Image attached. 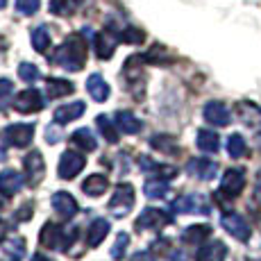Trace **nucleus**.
<instances>
[{
	"label": "nucleus",
	"mask_w": 261,
	"mask_h": 261,
	"mask_svg": "<svg viewBox=\"0 0 261 261\" xmlns=\"http://www.w3.org/2000/svg\"><path fill=\"white\" fill-rule=\"evenodd\" d=\"M87 55H89V46L84 41L82 34H71L66 41L62 43L53 55V64L66 68V71H82V66L87 64Z\"/></svg>",
	"instance_id": "f257e3e1"
},
{
	"label": "nucleus",
	"mask_w": 261,
	"mask_h": 261,
	"mask_svg": "<svg viewBox=\"0 0 261 261\" xmlns=\"http://www.w3.org/2000/svg\"><path fill=\"white\" fill-rule=\"evenodd\" d=\"M77 227H59V225L55 223H46L41 229V241L43 248H50V250H64L66 252L68 248L75 243V239H77Z\"/></svg>",
	"instance_id": "f03ea898"
},
{
	"label": "nucleus",
	"mask_w": 261,
	"mask_h": 261,
	"mask_svg": "<svg viewBox=\"0 0 261 261\" xmlns=\"http://www.w3.org/2000/svg\"><path fill=\"white\" fill-rule=\"evenodd\" d=\"M245 189V170L243 168H229L220 179V189L216 191L218 200H234Z\"/></svg>",
	"instance_id": "7ed1b4c3"
},
{
	"label": "nucleus",
	"mask_w": 261,
	"mask_h": 261,
	"mask_svg": "<svg viewBox=\"0 0 261 261\" xmlns=\"http://www.w3.org/2000/svg\"><path fill=\"white\" fill-rule=\"evenodd\" d=\"M134 207V187L132 184H118L116 191H114L112 200H109V212H112L116 218H123L132 212Z\"/></svg>",
	"instance_id": "20e7f679"
},
{
	"label": "nucleus",
	"mask_w": 261,
	"mask_h": 261,
	"mask_svg": "<svg viewBox=\"0 0 261 261\" xmlns=\"http://www.w3.org/2000/svg\"><path fill=\"white\" fill-rule=\"evenodd\" d=\"M173 223V216L168 212H164V209H143L141 216L137 218V223H134V227L141 232V229H162L166 227V225Z\"/></svg>",
	"instance_id": "39448f33"
},
{
	"label": "nucleus",
	"mask_w": 261,
	"mask_h": 261,
	"mask_svg": "<svg viewBox=\"0 0 261 261\" xmlns=\"http://www.w3.org/2000/svg\"><path fill=\"white\" fill-rule=\"evenodd\" d=\"M46 107V100L39 89H25L14 98V109L21 114H37Z\"/></svg>",
	"instance_id": "423d86ee"
},
{
	"label": "nucleus",
	"mask_w": 261,
	"mask_h": 261,
	"mask_svg": "<svg viewBox=\"0 0 261 261\" xmlns=\"http://www.w3.org/2000/svg\"><path fill=\"white\" fill-rule=\"evenodd\" d=\"M220 223H223V227L227 229V234H232L237 241H248L250 234H252V229H250V223L243 218L241 214L237 212H227L220 216Z\"/></svg>",
	"instance_id": "0eeeda50"
},
{
	"label": "nucleus",
	"mask_w": 261,
	"mask_h": 261,
	"mask_svg": "<svg viewBox=\"0 0 261 261\" xmlns=\"http://www.w3.org/2000/svg\"><path fill=\"white\" fill-rule=\"evenodd\" d=\"M173 209L177 214H209V200L200 193H187L173 202Z\"/></svg>",
	"instance_id": "6e6552de"
},
{
	"label": "nucleus",
	"mask_w": 261,
	"mask_h": 261,
	"mask_svg": "<svg viewBox=\"0 0 261 261\" xmlns=\"http://www.w3.org/2000/svg\"><path fill=\"white\" fill-rule=\"evenodd\" d=\"M32 137H34V125H30V123H14V125L5 127V139H7V143L14 145V148H25V145H30L32 143Z\"/></svg>",
	"instance_id": "1a4fd4ad"
},
{
	"label": "nucleus",
	"mask_w": 261,
	"mask_h": 261,
	"mask_svg": "<svg viewBox=\"0 0 261 261\" xmlns=\"http://www.w3.org/2000/svg\"><path fill=\"white\" fill-rule=\"evenodd\" d=\"M234 112H237L239 120L245 125V127H250L252 132L261 134V107L259 105L248 102V100H241Z\"/></svg>",
	"instance_id": "9d476101"
},
{
	"label": "nucleus",
	"mask_w": 261,
	"mask_h": 261,
	"mask_svg": "<svg viewBox=\"0 0 261 261\" xmlns=\"http://www.w3.org/2000/svg\"><path fill=\"white\" fill-rule=\"evenodd\" d=\"M87 166V157H82L80 152H71V150H66V152L62 154V159H59V166H57V173L62 179H73L75 175H80V170Z\"/></svg>",
	"instance_id": "9b49d317"
},
{
	"label": "nucleus",
	"mask_w": 261,
	"mask_h": 261,
	"mask_svg": "<svg viewBox=\"0 0 261 261\" xmlns=\"http://www.w3.org/2000/svg\"><path fill=\"white\" fill-rule=\"evenodd\" d=\"M23 168H25V173H28V184H30V187L41 184L43 173H46V164H43V157H41V152H39V150H32V152L25 154Z\"/></svg>",
	"instance_id": "f8f14e48"
},
{
	"label": "nucleus",
	"mask_w": 261,
	"mask_h": 261,
	"mask_svg": "<svg viewBox=\"0 0 261 261\" xmlns=\"http://www.w3.org/2000/svg\"><path fill=\"white\" fill-rule=\"evenodd\" d=\"M187 173L193 175V177L198 179H204V182H209V179L216 177V173H218V164L212 162V159H191V162L187 164Z\"/></svg>",
	"instance_id": "ddd939ff"
},
{
	"label": "nucleus",
	"mask_w": 261,
	"mask_h": 261,
	"mask_svg": "<svg viewBox=\"0 0 261 261\" xmlns=\"http://www.w3.org/2000/svg\"><path fill=\"white\" fill-rule=\"evenodd\" d=\"M53 209L62 216V218H73V216L77 214V200H75L71 193H66V191H57V193L53 195Z\"/></svg>",
	"instance_id": "4468645a"
},
{
	"label": "nucleus",
	"mask_w": 261,
	"mask_h": 261,
	"mask_svg": "<svg viewBox=\"0 0 261 261\" xmlns=\"http://www.w3.org/2000/svg\"><path fill=\"white\" fill-rule=\"evenodd\" d=\"M204 120L212 125H218V127H225L229 123V109L225 107V102H218V100H212V102L204 105Z\"/></svg>",
	"instance_id": "2eb2a0df"
},
{
	"label": "nucleus",
	"mask_w": 261,
	"mask_h": 261,
	"mask_svg": "<svg viewBox=\"0 0 261 261\" xmlns=\"http://www.w3.org/2000/svg\"><path fill=\"white\" fill-rule=\"evenodd\" d=\"M139 166H141L148 175H157L159 179H170V177H175V175H177V168H175V166L157 164V162H152L150 157H145V154L139 157Z\"/></svg>",
	"instance_id": "dca6fc26"
},
{
	"label": "nucleus",
	"mask_w": 261,
	"mask_h": 261,
	"mask_svg": "<svg viewBox=\"0 0 261 261\" xmlns=\"http://www.w3.org/2000/svg\"><path fill=\"white\" fill-rule=\"evenodd\" d=\"M84 109H87V105L80 102V100H75V102H68V105H62L59 109H55V123H57V125L71 123V120L82 116Z\"/></svg>",
	"instance_id": "f3484780"
},
{
	"label": "nucleus",
	"mask_w": 261,
	"mask_h": 261,
	"mask_svg": "<svg viewBox=\"0 0 261 261\" xmlns=\"http://www.w3.org/2000/svg\"><path fill=\"white\" fill-rule=\"evenodd\" d=\"M109 229H112L109 220L95 218L93 223L89 225V229H87V245H89V248H98V245L105 241V237L109 234Z\"/></svg>",
	"instance_id": "a211bd4d"
},
{
	"label": "nucleus",
	"mask_w": 261,
	"mask_h": 261,
	"mask_svg": "<svg viewBox=\"0 0 261 261\" xmlns=\"http://www.w3.org/2000/svg\"><path fill=\"white\" fill-rule=\"evenodd\" d=\"M21 187H23V175L21 173H16V170H12V168H7V170L0 173V193L3 195L18 193Z\"/></svg>",
	"instance_id": "6ab92c4d"
},
{
	"label": "nucleus",
	"mask_w": 261,
	"mask_h": 261,
	"mask_svg": "<svg viewBox=\"0 0 261 261\" xmlns=\"http://www.w3.org/2000/svg\"><path fill=\"white\" fill-rule=\"evenodd\" d=\"M227 257V248H225L223 241H214V243H207L198 250V261H225Z\"/></svg>",
	"instance_id": "aec40b11"
},
{
	"label": "nucleus",
	"mask_w": 261,
	"mask_h": 261,
	"mask_svg": "<svg viewBox=\"0 0 261 261\" xmlns=\"http://www.w3.org/2000/svg\"><path fill=\"white\" fill-rule=\"evenodd\" d=\"M87 91L91 93V98L95 102H105V100L109 98V84L105 82L102 75L93 73V75H89V80H87Z\"/></svg>",
	"instance_id": "412c9836"
},
{
	"label": "nucleus",
	"mask_w": 261,
	"mask_h": 261,
	"mask_svg": "<svg viewBox=\"0 0 261 261\" xmlns=\"http://www.w3.org/2000/svg\"><path fill=\"white\" fill-rule=\"evenodd\" d=\"M114 118H116V120H114V123H116V127L123 134H139V132H141V127H143V123L134 116L132 112H116V116H114Z\"/></svg>",
	"instance_id": "4be33fe9"
},
{
	"label": "nucleus",
	"mask_w": 261,
	"mask_h": 261,
	"mask_svg": "<svg viewBox=\"0 0 261 261\" xmlns=\"http://www.w3.org/2000/svg\"><path fill=\"white\" fill-rule=\"evenodd\" d=\"M107 187H109L107 175H100V173L89 175V177L82 182V191L87 195H91V198H98V195H102L105 191H107Z\"/></svg>",
	"instance_id": "5701e85b"
},
{
	"label": "nucleus",
	"mask_w": 261,
	"mask_h": 261,
	"mask_svg": "<svg viewBox=\"0 0 261 261\" xmlns=\"http://www.w3.org/2000/svg\"><path fill=\"white\" fill-rule=\"evenodd\" d=\"M71 143L75 145V148L84 150V152H93L95 148H98V141H95L93 132L89 127H80L75 129V132L71 134Z\"/></svg>",
	"instance_id": "b1692460"
},
{
	"label": "nucleus",
	"mask_w": 261,
	"mask_h": 261,
	"mask_svg": "<svg viewBox=\"0 0 261 261\" xmlns=\"http://www.w3.org/2000/svg\"><path fill=\"white\" fill-rule=\"evenodd\" d=\"M46 91H48V98L50 100H57V98H64V95L73 93L75 87H73V82H68V80L50 77L48 82H46Z\"/></svg>",
	"instance_id": "393cba45"
},
{
	"label": "nucleus",
	"mask_w": 261,
	"mask_h": 261,
	"mask_svg": "<svg viewBox=\"0 0 261 261\" xmlns=\"http://www.w3.org/2000/svg\"><path fill=\"white\" fill-rule=\"evenodd\" d=\"M93 43H95V55H98L100 59H109L114 55V50H116V39H114L109 32L95 34Z\"/></svg>",
	"instance_id": "a878e982"
},
{
	"label": "nucleus",
	"mask_w": 261,
	"mask_h": 261,
	"mask_svg": "<svg viewBox=\"0 0 261 261\" xmlns=\"http://www.w3.org/2000/svg\"><path fill=\"white\" fill-rule=\"evenodd\" d=\"M209 234H212V227H209V225H191V227L184 229L182 241L189 245H200L204 239H209Z\"/></svg>",
	"instance_id": "bb28decb"
},
{
	"label": "nucleus",
	"mask_w": 261,
	"mask_h": 261,
	"mask_svg": "<svg viewBox=\"0 0 261 261\" xmlns=\"http://www.w3.org/2000/svg\"><path fill=\"white\" fill-rule=\"evenodd\" d=\"M195 143H198V148L202 150V152H218V148H220L218 134L212 132V129H198Z\"/></svg>",
	"instance_id": "cd10ccee"
},
{
	"label": "nucleus",
	"mask_w": 261,
	"mask_h": 261,
	"mask_svg": "<svg viewBox=\"0 0 261 261\" xmlns=\"http://www.w3.org/2000/svg\"><path fill=\"white\" fill-rule=\"evenodd\" d=\"M150 145H152L154 150H159V152H166V154L179 152L177 141H175L173 137H168V134H154V137L150 139Z\"/></svg>",
	"instance_id": "c85d7f7f"
},
{
	"label": "nucleus",
	"mask_w": 261,
	"mask_h": 261,
	"mask_svg": "<svg viewBox=\"0 0 261 261\" xmlns=\"http://www.w3.org/2000/svg\"><path fill=\"white\" fill-rule=\"evenodd\" d=\"M48 7L55 16H73L80 9V0H50Z\"/></svg>",
	"instance_id": "c756f323"
},
{
	"label": "nucleus",
	"mask_w": 261,
	"mask_h": 261,
	"mask_svg": "<svg viewBox=\"0 0 261 261\" xmlns=\"http://www.w3.org/2000/svg\"><path fill=\"white\" fill-rule=\"evenodd\" d=\"M143 193L148 195L150 200H154V198H166V195L170 193V187L166 184V179H148L145 182V187H143Z\"/></svg>",
	"instance_id": "7c9ffc66"
},
{
	"label": "nucleus",
	"mask_w": 261,
	"mask_h": 261,
	"mask_svg": "<svg viewBox=\"0 0 261 261\" xmlns=\"http://www.w3.org/2000/svg\"><path fill=\"white\" fill-rule=\"evenodd\" d=\"M32 48L37 50V53L46 55L48 48H50V32L43 25H39V28L32 30Z\"/></svg>",
	"instance_id": "2f4dec72"
},
{
	"label": "nucleus",
	"mask_w": 261,
	"mask_h": 261,
	"mask_svg": "<svg viewBox=\"0 0 261 261\" xmlns=\"http://www.w3.org/2000/svg\"><path fill=\"white\" fill-rule=\"evenodd\" d=\"M95 125H98V129L102 132V137L107 139L109 143H116V141H118V129L114 127V120L109 118V116L100 114V116L95 118Z\"/></svg>",
	"instance_id": "473e14b6"
},
{
	"label": "nucleus",
	"mask_w": 261,
	"mask_h": 261,
	"mask_svg": "<svg viewBox=\"0 0 261 261\" xmlns=\"http://www.w3.org/2000/svg\"><path fill=\"white\" fill-rule=\"evenodd\" d=\"M227 152H229V157H234V159L245 157L248 143H245V139L241 137V134H232V137L227 139Z\"/></svg>",
	"instance_id": "72a5a7b5"
},
{
	"label": "nucleus",
	"mask_w": 261,
	"mask_h": 261,
	"mask_svg": "<svg viewBox=\"0 0 261 261\" xmlns=\"http://www.w3.org/2000/svg\"><path fill=\"white\" fill-rule=\"evenodd\" d=\"M5 252H7L9 257H14V261H18L25 254V239L23 237L9 239L7 243H5Z\"/></svg>",
	"instance_id": "f704fd0d"
},
{
	"label": "nucleus",
	"mask_w": 261,
	"mask_h": 261,
	"mask_svg": "<svg viewBox=\"0 0 261 261\" xmlns=\"http://www.w3.org/2000/svg\"><path fill=\"white\" fill-rule=\"evenodd\" d=\"M18 77L23 80V82H37L39 77H41V71H39L34 64H28V62H23L21 66H18Z\"/></svg>",
	"instance_id": "c9c22d12"
},
{
	"label": "nucleus",
	"mask_w": 261,
	"mask_h": 261,
	"mask_svg": "<svg viewBox=\"0 0 261 261\" xmlns=\"http://www.w3.org/2000/svg\"><path fill=\"white\" fill-rule=\"evenodd\" d=\"M127 245H129V234L120 232L116 237V243H114V248H112V259H116V261L123 259L125 252H127Z\"/></svg>",
	"instance_id": "e433bc0d"
},
{
	"label": "nucleus",
	"mask_w": 261,
	"mask_h": 261,
	"mask_svg": "<svg viewBox=\"0 0 261 261\" xmlns=\"http://www.w3.org/2000/svg\"><path fill=\"white\" fill-rule=\"evenodd\" d=\"M118 39L120 41H125V43H141L145 39V34L141 32V30H137V28H125V30H120L118 32Z\"/></svg>",
	"instance_id": "4c0bfd02"
},
{
	"label": "nucleus",
	"mask_w": 261,
	"mask_h": 261,
	"mask_svg": "<svg viewBox=\"0 0 261 261\" xmlns=\"http://www.w3.org/2000/svg\"><path fill=\"white\" fill-rule=\"evenodd\" d=\"M12 93H14V84L9 82V80H0V112H3L5 107L9 105V100H12Z\"/></svg>",
	"instance_id": "58836bf2"
},
{
	"label": "nucleus",
	"mask_w": 261,
	"mask_h": 261,
	"mask_svg": "<svg viewBox=\"0 0 261 261\" xmlns=\"http://www.w3.org/2000/svg\"><path fill=\"white\" fill-rule=\"evenodd\" d=\"M39 5H41V0H16V9L25 16H32V14L39 12Z\"/></svg>",
	"instance_id": "ea45409f"
},
{
	"label": "nucleus",
	"mask_w": 261,
	"mask_h": 261,
	"mask_svg": "<svg viewBox=\"0 0 261 261\" xmlns=\"http://www.w3.org/2000/svg\"><path fill=\"white\" fill-rule=\"evenodd\" d=\"M32 209H34L32 202H25L23 207L16 212V220H30V218H32Z\"/></svg>",
	"instance_id": "a19ab883"
},
{
	"label": "nucleus",
	"mask_w": 261,
	"mask_h": 261,
	"mask_svg": "<svg viewBox=\"0 0 261 261\" xmlns=\"http://www.w3.org/2000/svg\"><path fill=\"white\" fill-rule=\"evenodd\" d=\"M59 139H62V134H59L55 127H48V132H46V141H48V143H59Z\"/></svg>",
	"instance_id": "79ce46f5"
},
{
	"label": "nucleus",
	"mask_w": 261,
	"mask_h": 261,
	"mask_svg": "<svg viewBox=\"0 0 261 261\" xmlns=\"http://www.w3.org/2000/svg\"><path fill=\"white\" fill-rule=\"evenodd\" d=\"M132 261H154V257H152V252H150V250H143V252L134 254Z\"/></svg>",
	"instance_id": "37998d69"
},
{
	"label": "nucleus",
	"mask_w": 261,
	"mask_h": 261,
	"mask_svg": "<svg viewBox=\"0 0 261 261\" xmlns=\"http://www.w3.org/2000/svg\"><path fill=\"white\" fill-rule=\"evenodd\" d=\"M254 198L261 202V170L257 173V182H254Z\"/></svg>",
	"instance_id": "c03bdc74"
},
{
	"label": "nucleus",
	"mask_w": 261,
	"mask_h": 261,
	"mask_svg": "<svg viewBox=\"0 0 261 261\" xmlns=\"http://www.w3.org/2000/svg\"><path fill=\"white\" fill-rule=\"evenodd\" d=\"M170 261H187V257H184V252L179 250V252H173V254H170Z\"/></svg>",
	"instance_id": "a18cd8bd"
},
{
	"label": "nucleus",
	"mask_w": 261,
	"mask_h": 261,
	"mask_svg": "<svg viewBox=\"0 0 261 261\" xmlns=\"http://www.w3.org/2000/svg\"><path fill=\"white\" fill-rule=\"evenodd\" d=\"M7 227H9V225L5 223V220H0V241H3V237L7 234Z\"/></svg>",
	"instance_id": "49530a36"
},
{
	"label": "nucleus",
	"mask_w": 261,
	"mask_h": 261,
	"mask_svg": "<svg viewBox=\"0 0 261 261\" xmlns=\"http://www.w3.org/2000/svg\"><path fill=\"white\" fill-rule=\"evenodd\" d=\"M32 261H53V259H50V257H43V254H34Z\"/></svg>",
	"instance_id": "de8ad7c7"
},
{
	"label": "nucleus",
	"mask_w": 261,
	"mask_h": 261,
	"mask_svg": "<svg viewBox=\"0 0 261 261\" xmlns=\"http://www.w3.org/2000/svg\"><path fill=\"white\" fill-rule=\"evenodd\" d=\"M5 5H7V0H0V9H3V7H5Z\"/></svg>",
	"instance_id": "09e8293b"
}]
</instances>
